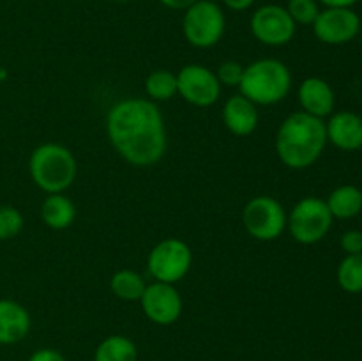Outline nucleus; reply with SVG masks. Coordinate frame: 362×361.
Segmentation results:
<instances>
[{
  "label": "nucleus",
  "instance_id": "9",
  "mask_svg": "<svg viewBox=\"0 0 362 361\" xmlns=\"http://www.w3.org/2000/svg\"><path fill=\"white\" fill-rule=\"evenodd\" d=\"M250 28L258 42L272 48L288 45L297 32L296 21L292 20L286 7L278 4H265L258 7L251 16Z\"/></svg>",
  "mask_w": 362,
  "mask_h": 361
},
{
  "label": "nucleus",
  "instance_id": "23",
  "mask_svg": "<svg viewBox=\"0 0 362 361\" xmlns=\"http://www.w3.org/2000/svg\"><path fill=\"white\" fill-rule=\"evenodd\" d=\"M25 218L14 205H0V241H9L23 230Z\"/></svg>",
  "mask_w": 362,
  "mask_h": 361
},
{
  "label": "nucleus",
  "instance_id": "4",
  "mask_svg": "<svg viewBox=\"0 0 362 361\" xmlns=\"http://www.w3.org/2000/svg\"><path fill=\"white\" fill-rule=\"evenodd\" d=\"M239 91L257 106L276 105L292 91V73L281 60L258 59L244 66Z\"/></svg>",
  "mask_w": 362,
  "mask_h": 361
},
{
  "label": "nucleus",
  "instance_id": "28",
  "mask_svg": "<svg viewBox=\"0 0 362 361\" xmlns=\"http://www.w3.org/2000/svg\"><path fill=\"white\" fill-rule=\"evenodd\" d=\"M255 4V0H223V6L230 11H235V13H243L247 11Z\"/></svg>",
  "mask_w": 362,
  "mask_h": 361
},
{
  "label": "nucleus",
  "instance_id": "8",
  "mask_svg": "<svg viewBox=\"0 0 362 361\" xmlns=\"http://www.w3.org/2000/svg\"><path fill=\"white\" fill-rule=\"evenodd\" d=\"M193 265V251L189 244L179 237H166L159 241L147 257V269L154 282L172 283L184 280Z\"/></svg>",
  "mask_w": 362,
  "mask_h": 361
},
{
  "label": "nucleus",
  "instance_id": "21",
  "mask_svg": "<svg viewBox=\"0 0 362 361\" xmlns=\"http://www.w3.org/2000/svg\"><path fill=\"white\" fill-rule=\"evenodd\" d=\"M145 94L151 101H170L179 94L177 91V74L168 69H156L145 78Z\"/></svg>",
  "mask_w": 362,
  "mask_h": 361
},
{
  "label": "nucleus",
  "instance_id": "5",
  "mask_svg": "<svg viewBox=\"0 0 362 361\" xmlns=\"http://www.w3.org/2000/svg\"><path fill=\"white\" fill-rule=\"evenodd\" d=\"M226 18L214 0H197L184 11L182 34L194 48H212L225 35Z\"/></svg>",
  "mask_w": 362,
  "mask_h": 361
},
{
  "label": "nucleus",
  "instance_id": "16",
  "mask_svg": "<svg viewBox=\"0 0 362 361\" xmlns=\"http://www.w3.org/2000/svg\"><path fill=\"white\" fill-rule=\"evenodd\" d=\"M32 326L30 314L21 303L0 299V345H13L28 335Z\"/></svg>",
  "mask_w": 362,
  "mask_h": 361
},
{
  "label": "nucleus",
  "instance_id": "12",
  "mask_svg": "<svg viewBox=\"0 0 362 361\" xmlns=\"http://www.w3.org/2000/svg\"><path fill=\"white\" fill-rule=\"evenodd\" d=\"M141 310L145 317L158 326H172L182 315V296L175 285L163 282H152L145 287L140 297Z\"/></svg>",
  "mask_w": 362,
  "mask_h": 361
},
{
  "label": "nucleus",
  "instance_id": "7",
  "mask_svg": "<svg viewBox=\"0 0 362 361\" xmlns=\"http://www.w3.org/2000/svg\"><path fill=\"white\" fill-rule=\"evenodd\" d=\"M286 211L278 198L271 195H257L250 198L243 209V225L253 239L276 241L286 230Z\"/></svg>",
  "mask_w": 362,
  "mask_h": 361
},
{
  "label": "nucleus",
  "instance_id": "1",
  "mask_svg": "<svg viewBox=\"0 0 362 361\" xmlns=\"http://www.w3.org/2000/svg\"><path fill=\"white\" fill-rule=\"evenodd\" d=\"M106 134L117 154L140 168L161 161L168 147L165 117L158 103L147 98L117 101L106 115Z\"/></svg>",
  "mask_w": 362,
  "mask_h": 361
},
{
  "label": "nucleus",
  "instance_id": "18",
  "mask_svg": "<svg viewBox=\"0 0 362 361\" xmlns=\"http://www.w3.org/2000/svg\"><path fill=\"white\" fill-rule=\"evenodd\" d=\"M332 218L350 219L362 211V190L354 184H343L331 191L325 200Z\"/></svg>",
  "mask_w": 362,
  "mask_h": 361
},
{
  "label": "nucleus",
  "instance_id": "29",
  "mask_svg": "<svg viewBox=\"0 0 362 361\" xmlns=\"http://www.w3.org/2000/svg\"><path fill=\"white\" fill-rule=\"evenodd\" d=\"M159 2L172 11H186L187 7L193 6L197 0H159Z\"/></svg>",
  "mask_w": 362,
  "mask_h": 361
},
{
  "label": "nucleus",
  "instance_id": "11",
  "mask_svg": "<svg viewBox=\"0 0 362 361\" xmlns=\"http://www.w3.org/2000/svg\"><path fill=\"white\" fill-rule=\"evenodd\" d=\"M320 42L331 46L346 45L361 32V18L352 7H325L320 9L311 25Z\"/></svg>",
  "mask_w": 362,
  "mask_h": 361
},
{
  "label": "nucleus",
  "instance_id": "10",
  "mask_svg": "<svg viewBox=\"0 0 362 361\" xmlns=\"http://www.w3.org/2000/svg\"><path fill=\"white\" fill-rule=\"evenodd\" d=\"M221 88L214 71L204 64H186L177 73V96L198 108H207L218 103Z\"/></svg>",
  "mask_w": 362,
  "mask_h": 361
},
{
  "label": "nucleus",
  "instance_id": "30",
  "mask_svg": "<svg viewBox=\"0 0 362 361\" xmlns=\"http://www.w3.org/2000/svg\"><path fill=\"white\" fill-rule=\"evenodd\" d=\"M325 7H354L359 0H320Z\"/></svg>",
  "mask_w": 362,
  "mask_h": 361
},
{
  "label": "nucleus",
  "instance_id": "25",
  "mask_svg": "<svg viewBox=\"0 0 362 361\" xmlns=\"http://www.w3.org/2000/svg\"><path fill=\"white\" fill-rule=\"evenodd\" d=\"M221 87H239L244 74V66L237 60H225L214 71Z\"/></svg>",
  "mask_w": 362,
  "mask_h": 361
},
{
  "label": "nucleus",
  "instance_id": "19",
  "mask_svg": "<svg viewBox=\"0 0 362 361\" xmlns=\"http://www.w3.org/2000/svg\"><path fill=\"white\" fill-rule=\"evenodd\" d=\"M94 361H138V347L129 336H106L95 349Z\"/></svg>",
  "mask_w": 362,
  "mask_h": 361
},
{
  "label": "nucleus",
  "instance_id": "3",
  "mask_svg": "<svg viewBox=\"0 0 362 361\" xmlns=\"http://www.w3.org/2000/svg\"><path fill=\"white\" fill-rule=\"evenodd\" d=\"M28 173L32 183L46 195L64 193L76 179V158L66 145L46 142L32 151L28 158Z\"/></svg>",
  "mask_w": 362,
  "mask_h": 361
},
{
  "label": "nucleus",
  "instance_id": "31",
  "mask_svg": "<svg viewBox=\"0 0 362 361\" xmlns=\"http://www.w3.org/2000/svg\"><path fill=\"white\" fill-rule=\"evenodd\" d=\"M6 78H7V71L0 67V84H2V81H6Z\"/></svg>",
  "mask_w": 362,
  "mask_h": 361
},
{
  "label": "nucleus",
  "instance_id": "14",
  "mask_svg": "<svg viewBox=\"0 0 362 361\" xmlns=\"http://www.w3.org/2000/svg\"><path fill=\"white\" fill-rule=\"evenodd\" d=\"M297 98H299L303 112L318 117V119H325L334 112V88L329 85L327 80L320 76H308L306 80L300 81L299 88H297Z\"/></svg>",
  "mask_w": 362,
  "mask_h": 361
},
{
  "label": "nucleus",
  "instance_id": "24",
  "mask_svg": "<svg viewBox=\"0 0 362 361\" xmlns=\"http://www.w3.org/2000/svg\"><path fill=\"white\" fill-rule=\"evenodd\" d=\"M286 11L296 25H313L320 13L318 0H288Z\"/></svg>",
  "mask_w": 362,
  "mask_h": 361
},
{
  "label": "nucleus",
  "instance_id": "2",
  "mask_svg": "<svg viewBox=\"0 0 362 361\" xmlns=\"http://www.w3.org/2000/svg\"><path fill=\"white\" fill-rule=\"evenodd\" d=\"M324 119L306 112H293L286 117L276 133V154L292 170H306L324 154L327 145Z\"/></svg>",
  "mask_w": 362,
  "mask_h": 361
},
{
  "label": "nucleus",
  "instance_id": "26",
  "mask_svg": "<svg viewBox=\"0 0 362 361\" xmlns=\"http://www.w3.org/2000/svg\"><path fill=\"white\" fill-rule=\"evenodd\" d=\"M341 248L346 255L362 253V230H346L341 236Z\"/></svg>",
  "mask_w": 362,
  "mask_h": 361
},
{
  "label": "nucleus",
  "instance_id": "22",
  "mask_svg": "<svg viewBox=\"0 0 362 361\" xmlns=\"http://www.w3.org/2000/svg\"><path fill=\"white\" fill-rule=\"evenodd\" d=\"M338 285L349 294L362 292V253L346 255L336 271Z\"/></svg>",
  "mask_w": 362,
  "mask_h": 361
},
{
  "label": "nucleus",
  "instance_id": "13",
  "mask_svg": "<svg viewBox=\"0 0 362 361\" xmlns=\"http://www.w3.org/2000/svg\"><path fill=\"white\" fill-rule=\"evenodd\" d=\"M327 142L339 151H359L362 147V117L359 113L341 110L332 112L325 122Z\"/></svg>",
  "mask_w": 362,
  "mask_h": 361
},
{
  "label": "nucleus",
  "instance_id": "15",
  "mask_svg": "<svg viewBox=\"0 0 362 361\" xmlns=\"http://www.w3.org/2000/svg\"><path fill=\"white\" fill-rule=\"evenodd\" d=\"M223 124L235 137H247L258 127V108L253 101L239 94L230 96L223 105Z\"/></svg>",
  "mask_w": 362,
  "mask_h": 361
},
{
  "label": "nucleus",
  "instance_id": "20",
  "mask_svg": "<svg viewBox=\"0 0 362 361\" xmlns=\"http://www.w3.org/2000/svg\"><path fill=\"white\" fill-rule=\"evenodd\" d=\"M144 276L134 269H119L113 273L112 280H110V289H112L113 296L119 297L122 301H140V297L145 292Z\"/></svg>",
  "mask_w": 362,
  "mask_h": 361
},
{
  "label": "nucleus",
  "instance_id": "6",
  "mask_svg": "<svg viewBox=\"0 0 362 361\" xmlns=\"http://www.w3.org/2000/svg\"><path fill=\"white\" fill-rule=\"evenodd\" d=\"M332 218L325 200L318 197H304L293 205L286 216V229L293 241L299 244H317L324 239L331 230Z\"/></svg>",
  "mask_w": 362,
  "mask_h": 361
},
{
  "label": "nucleus",
  "instance_id": "17",
  "mask_svg": "<svg viewBox=\"0 0 362 361\" xmlns=\"http://www.w3.org/2000/svg\"><path fill=\"white\" fill-rule=\"evenodd\" d=\"M76 218V205L67 195L52 193L46 195L41 204V219L48 229L66 230L73 225Z\"/></svg>",
  "mask_w": 362,
  "mask_h": 361
},
{
  "label": "nucleus",
  "instance_id": "32",
  "mask_svg": "<svg viewBox=\"0 0 362 361\" xmlns=\"http://www.w3.org/2000/svg\"><path fill=\"white\" fill-rule=\"evenodd\" d=\"M113 2H129V0H113Z\"/></svg>",
  "mask_w": 362,
  "mask_h": 361
},
{
  "label": "nucleus",
  "instance_id": "27",
  "mask_svg": "<svg viewBox=\"0 0 362 361\" xmlns=\"http://www.w3.org/2000/svg\"><path fill=\"white\" fill-rule=\"evenodd\" d=\"M28 361H66V357L59 350L45 347V349H37L35 353H32Z\"/></svg>",
  "mask_w": 362,
  "mask_h": 361
}]
</instances>
